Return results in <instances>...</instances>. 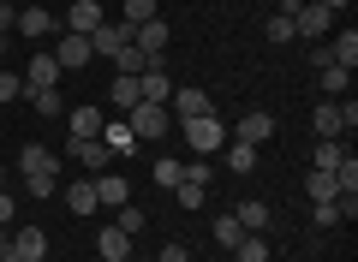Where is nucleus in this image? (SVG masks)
<instances>
[{
    "label": "nucleus",
    "instance_id": "1",
    "mask_svg": "<svg viewBox=\"0 0 358 262\" xmlns=\"http://www.w3.org/2000/svg\"><path fill=\"white\" fill-rule=\"evenodd\" d=\"M18 179H24L30 197H54V179H60V155L42 150V143H24V150H18Z\"/></svg>",
    "mask_w": 358,
    "mask_h": 262
},
{
    "label": "nucleus",
    "instance_id": "2",
    "mask_svg": "<svg viewBox=\"0 0 358 262\" xmlns=\"http://www.w3.org/2000/svg\"><path fill=\"white\" fill-rule=\"evenodd\" d=\"M173 138H185V150L209 161L215 150H227V125H221L215 113H197V119H179V125H173Z\"/></svg>",
    "mask_w": 358,
    "mask_h": 262
},
{
    "label": "nucleus",
    "instance_id": "3",
    "mask_svg": "<svg viewBox=\"0 0 358 262\" xmlns=\"http://www.w3.org/2000/svg\"><path fill=\"white\" fill-rule=\"evenodd\" d=\"M126 125H131V138H138V143H162V138H173V113L155 108V101H138V108L126 113Z\"/></svg>",
    "mask_w": 358,
    "mask_h": 262
},
{
    "label": "nucleus",
    "instance_id": "4",
    "mask_svg": "<svg viewBox=\"0 0 358 262\" xmlns=\"http://www.w3.org/2000/svg\"><path fill=\"white\" fill-rule=\"evenodd\" d=\"M42 256H48V233H42V226H13V233H6L0 262H42Z\"/></svg>",
    "mask_w": 358,
    "mask_h": 262
},
{
    "label": "nucleus",
    "instance_id": "5",
    "mask_svg": "<svg viewBox=\"0 0 358 262\" xmlns=\"http://www.w3.org/2000/svg\"><path fill=\"white\" fill-rule=\"evenodd\" d=\"M167 113H173V125H179V119H197V113H215V101H209L197 84H173V96H167Z\"/></svg>",
    "mask_w": 358,
    "mask_h": 262
},
{
    "label": "nucleus",
    "instance_id": "6",
    "mask_svg": "<svg viewBox=\"0 0 358 262\" xmlns=\"http://www.w3.org/2000/svg\"><path fill=\"white\" fill-rule=\"evenodd\" d=\"M90 48H96V54H108V60H114L120 48H131V24H126V18H102V24L90 30Z\"/></svg>",
    "mask_w": 358,
    "mask_h": 262
},
{
    "label": "nucleus",
    "instance_id": "7",
    "mask_svg": "<svg viewBox=\"0 0 358 262\" xmlns=\"http://www.w3.org/2000/svg\"><path fill=\"white\" fill-rule=\"evenodd\" d=\"M54 60H60V72H78V66L96 60V48H90V36H78V30H60V48H54Z\"/></svg>",
    "mask_w": 358,
    "mask_h": 262
},
{
    "label": "nucleus",
    "instance_id": "8",
    "mask_svg": "<svg viewBox=\"0 0 358 262\" xmlns=\"http://www.w3.org/2000/svg\"><path fill=\"white\" fill-rule=\"evenodd\" d=\"M66 155H72L78 167H90V173H102L114 155H108V143L102 138H66Z\"/></svg>",
    "mask_w": 358,
    "mask_h": 262
},
{
    "label": "nucleus",
    "instance_id": "9",
    "mask_svg": "<svg viewBox=\"0 0 358 262\" xmlns=\"http://www.w3.org/2000/svg\"><path fill=\"white\" fill-rule=\"evenodd\" d=\"M131 42H138V48L150 54V60H162V48H167V42H173V30H167V18L155 13V18H143V24L131 30Z\"/></svg>",
    "mask_w": 358,
    "mask_h": 262
},
{
    "label": "nucleus",
    "instance_id": "10",
    "mask_svg": "<svg viewBox=\"0 0 358 262\" xmlns=\"http://www.w3.org/2000/svg\"><path fill=\"white\" fill-rule=\"evenodd\" d=\"M233 138H239V143H257V150H263V143L275 138V113H263V108H251V113H245L239 125H233Z\"/></svg>",
    "mask_w": 358,
    "mask_h": 262
},
{
    "label": "nucleus",
    "instance_id": "11",
    "mask_svg": "<svg viewBox=\"0 0 358 262\" xmlns=\"http://www.w3.org/2000/svg\"><path fill=\"white\" fill-rule=\"evenodd\" d=\"M293 30H299V36H329L334 13H329V6H317V0H305V6L293 13Z\"/></svg>",
    "mask_w": 358,
    "mask_h": 262
},
{
    "label": "nucleus",
    "instance_id": "12",
    "mask_svg": "<svg viewBox=\"0 0 358 262\" xmlns=\"http://www.w3.org/2000/svg\"><path fill=\"white\" fill-rule=\"evenodd\" d=\"M90 185H96V203H108V209H126V203H131V179L108 173V167H102L96 179H90Z\"/></svg>",
    "mask_w": 358,
    "mask_h": 262
},
{
    "label": "nucleus",
    "instance_id": "13",
    "mask_svg": "<svg viewBox=\"0 0 358 262\" xmlns=\"http://www.w3.org/2000/svg\"><path fill=\"white\" fill-rule=\"evenodd\" d=\"M138 89H143V101H155V108H167V96H173V78L162 72V60H150L138 72Z\"/></svg>",
    "mask_w": 358,
    "mask_h": 262
},
{
    "label": "nucleus",
    "instance_id": "14",
    "mask_svg": "<svg viewBox=\"0 0 358 262\" xmlns=\"http://www.w3.org/2000/svg\"><path fill=\"white\" fill-rule=\"evenodd\" d=\"M102 0H72V6H66V30H78V36H90V30L102 24Z\"/></svg>",
    "mask_w": 358,
    "mask_h": 262
},
{
    "label": "nucleus",
    "instance_id": "15",
    "mask_svg": "<svg viewBox=\"0 0 358 262\" xmlns=\"http://www.w3.org/2000/svg\"><path fill=\"white\" fill-rule=\"evenodd\" d=\"M54 84H60V60L54 54H36L24 66V89H54Z\"/></svg>",
    "mask_w": 358,
    "mask_h": 262
},
{
    "label": "nucleus",
    "instance_id": "16",
    "mask_svg": "<svg viewBox=\"0 0 358 262\" xmlns=\"http://www.w3.org/2000/svg\"><path fill=\"white\" fill-rule=\"evenodd\" d=\"M102 125H108L102 108H72L66 113V131H72V138H102Z\"/></svg>",
    "mask_w": 358,
    "mask_h": 262
},
{
    "label": "nucleus",
    "instance_id": "17",
    "mask_svg": "<svg viewBox=\"0 0 358 262\" xmlns=\"http://www.w3.org/2000/svg\"><path fill=\"white\" fill-rule=\"evenodd\" d=\"M96 250H102V262H131V233L102 226V233H96Z\"/></svg>",
    "mask_w": 358,
    "mask_h": 262
},
{
    "label": "nucleus",
    "instance_id": "18",
    "mask_svg": "<svg viewBox=\"0 0 358 262\" xmlns=\"http://www.w3.org/2000/svg\"><path fill=\"white\" fill-rule=\"evenodd\" d=\"M13 30H18V36H54V13H48V6H24Z\"/></svg>",
    "mask_w": 358,
    "mask_h": 262
},
{
    "label": "nucleus",
    "instance_id": "19",
    "mask_svg": "<svg viewBox=\"0 0 358 262\" xmlns=\"http://www.w3.org/2000/svg\"><path fill=\"white\" fill-rule=\"evenodd\" d=\"M329 60L352 72V66H358V30H334V36H329Z\"/></svg>",
    "mask_w": 358,
    "mask_h": 262
},
{
    "label": "nucleus",
    "instance_id": "20",
    "mask_svg": "<svg viewBox=\"0 0 358 262\" xmlns=\"http://www.w3.org/2000/svg\"><path fill=\"white\" fill-rule=\"evenodd\" d=\"M143 101V89H138V78H114L108 84V108H120V113H131Z\"/></svg>",
    "mask_w": 358,
    "mask_h": 262
},
{
    "label": "nucleus",
    "instance_id": "21",
    "mask_svg": "<svg viewBox=\"0 0 358 262\" xmlns=\"http://www.w3.org/2000/svg\"><path fill=\"white\" fill-rule=\"evenodd\" d=\"M66 209L72 214H96L102 209V203H96V185H90V179H72V185H66Z\"/></svg>",
    "mask_w": 358,
    "mask_h": 262
},
{
    "label": "nucleus",
    "instance_id": "22",
    "mask_svg": "<svg viewBox=\"0 0 358 262\" xmlns=\"http://www.w3.org/2000/svg\"><path fill=\"white\" fill-rule=\"evenodd\" d=\"M102 143H108V155H131V150H138V138H131L126 119H108L102 125Z\"/></svg>",
    "mask_w": 358,
    "mask_h": 262
},
{
    "label": "nucleus",
    "instance_id": "23",
    "mask_svg": "<svg viewBox=\"0 0 358 262\" xmlns=\"http://www.w3.org/2000/svg\"><path fill=\"white\" fill-rule=\"evenodd\" d=\"M346 84H352V72H346V66H322V72H317L322 101H341V96H346Z\"/></svg>",
    "mask_w": 358,
    "mask_h": 262
},
{
    "label": "nucleus",
    "instance_id": "24",
    "mask_svg": "<svg viewBox=\"0 0 358 262\" xmlns=\"http://www.w3.org/2000/svg\"><path fill=\"white\" fill-rule=\"evenodd\" d=\"M305 197H310V203H334V197H341V185H334V173H322V167H310V173H305Z\"/></svg>",
    "mask_w": 358,
    "mask_h": 262
},
{
    "label": "nucleus",
    "instance_id": "25",
    "mask_svg": "<svg viewBox=\"0 0 358 262\" xmlns=\"http://www.w3.org/2000/svg\"><path fill=\"white\" fill-rule=\"evenodd\" d=\"M310 131H317V138H346V131H341V108H334V101H317Z\"/></svg>",
    "mask_w": 358,
    "mask_h": 262
},
{
    "label": "nucleus",
    "instance_id": "26",
    "mask_svg": "<svg viewBox=\"0 0 358 262\" xmlns=\"http://www.w3.org/2000/svg\"><path fill=\"white\" fill-rule=\"evenodd\" d=\"M233 221H239L245 233H263V226H268V203H257V197H245L239 209H233Z\"/></svg>",
    "mask_w": 358,
    "mask_h": 262
},
{
    "label": "nucleus",
    "instance_id": "27",
    "mask_svg": "<svg viewBox=\"0 0 358 262\" xmlns=\"http://www.w3.org/2000/svg\"><path fill=\"white\" fill-rule=\"evenodd\" d=\"M341 155H346V143H341V138H317V150H310V167L334 173V167H341Z\"/></svg>",
    "mask_w": 358,
    "mask_h": 262
},
{
    "label": "nucleus",
    "instance_id": "28",
    "mask_svg": "<svg viewBox=\"0 0 358 262\" xmlns=\"http://www.w3.org/2000/svg\"><path fill=\"white\" fill-rule=\"evenodd\" d=\"M233 262H268V238L263 233H245L239 245H233Z\"/></svg>",
    "mask_w": 358,
    "mask_h": 262
},
{
    "label": "nucleus",
    "instance_id": "29",
    "mask_svg": "<svg viewBox=\"0 0 358 262\" xmlns=\"http://www.w3.org/2000/svg\"><path fill=\"white\" fill-rule=\"evenodd\" d=\"M179 179H185V161H173V155H155V185H162V191H173Z\"/></svg>",
    "mask_w": 358,
    "mask_h": 262
},
{
    "label": "nucleus",
    "instance_id": "30",
    "mask_svg": "<svg viewBox=\"0 0 358 262\" xmlns=\"http://www.w3.org/2000/svg\"><path fill=\"white\" fill-rule=\"evenodd\" d=\"M114 66H120V78H138L143 66H150V54H143L138 42H131V48H120V54H114Z\"/></svg>",
    "mask_w": 358,
    "mask_h": 262
},
{
    "label": "nucleus",
    "instance_id": "31",
    "mask_svg": "<svg viewBox=\"0 0 358 262\" xmlns=\"http://www.w3.org/2000/svg\"><path fill=\"white\" fill-rule=\"evenodd\" d=\"M227 167H233V173H251V167H257V143H239V138H233V143H227Z\"/></svg>",
    "mask_w": 358,
    "mask_h": 262
},
{
    "label": "nucleus",
    "instance_id": "32",
    "mask_svg": "<svg viewBox=\"0 0 358 262\" xmlns=\"http://www.w3.org/2000/svg\"><path fill=\"white\" fill-rule=\"evenodd\" d=\"M114 226H120V233H131V238H138L143 226H150V214H143L138 203H126V209H114Z\"/></svg>",
    "mask_w": 358,
    "mask_h": 262
},
{
    "label": "nucleus",
    "instance_id": "33",
    "mask_svg": "<svg viewBox=\"0 0 358 262\" xmlns=\"http://www.w3.org/2000/svg\"><path fill=\"white\" fill-rule=\"evenodd\" d=\"M239 238H245V226L233 221V214H215V245H221V250H233Z\"/></svg>",
    "mask_w": 358,
    "mask_h": 262
},
{
    "label": "nucleus",
    "instance_id": "34",
    "mask_svg": "<svg viewBox=\"0 0 358 262\" xmlns=\"http://www.w3.org/2000/svg\"><path fill=\"white\" fill-rule=\"evenodd\" d=\"M203 191H209V185H197V179H179L173 197H179V209H203Z\"/></svg>",
    "mask_w": 358,
    "mask_h": 262
},
{
    "label": "nucleus",
    "instance_id": "35",
    "mask_svg": "<svg viewBox=\"0 0 358 262\" xmlns=\"http://www.w3.org/2000/svg\"><path fill=\"white\" fill-rule=\"evenodd\" d=\"M263 36H268V42H299V30H293V18H281V13H275V18L263 24Z\"/></svg>",
    "mask_w": 358,
    "mask_h": 262
},
{
    "label": "nucleus",
    "instance_id": "36",
    "mask_svg": "<svg viewBox=\"0 0 358 262\" xmlns=\"http://www.w3.org/2000/svg\"><path fill=\"white\" fill-rule=\"evenodd\" d=\"M24 96H30V108H36V113H48V119L60 113V89H24Z\"/></svg>",
    "mask_w": 358,
    "mask_h": 262
},
{
    "label": "nucleus",
    "instance_id": "37",
    "mask_svg": "<svg viewBox=\"0 0 358 262\" xmlns=\"http://www.w3.org/2000/svg\"><path fill=\"white\" fill-rule=\"evenodd\" d=\"M143 18H155V0H126V24H131V30H138V24H143Z\"/></svg>",
    "mask_w": 358,
    "mask_h": 262
},
{
    "label": "nucleus",
    "instance_id": "38",
    "mask_svg": "<svg viewBox=\"0 0 358 262\" xmlns=\"http://www.w3.org/2000/svg\"><path fill=\"white\" fill-rule=\"evenodd\" d=\"M310 226H341V203H317L310 209Z\"/></svg>",
    "mask_w": 358,
    "mask_h": 262
},
{
    "label": "nucleus",
    "instance_id": "39",
    "mask_svg": "<svg viewBox=\"0 0 358 262\" xmlns=\"http://www.w3.org/2000/svg\"><path fill=\"white\" fill-rule=\"evenodd\" d=\"M18 96H24V78H18V72H0V101H18Z\"/></svg>",
    "mask_w": 358,
    "mask_h": 262
},
{
    "label": "nucleus",
    "instance_id": "40",
    "mask_svg": "<svg viewBox=\"0 0 358 262\" xmlns=\"http://www.w3.org/2000/svg\"><path fill=\"white\" fill-rule=\"evenodd\" d=\"M334 108H341V131H352V125H358V101L346 96V101H334Z\"/></svg>",
    "mask_w": 358,
    "mask_h": 262
},
{
    "label": "nucleus",
    "instance_id": "41",
    "mask_svg": "<svg viewBox=\"0 0 358 262\" xmlns=\"http://www.w3.org/2000/svg\"><path fill=\"white\" fill-rule=\"evenodd\" d=\"M155 262H192V250H185V245H162V250H155Z\"/></svg>",
    "mask_w": 358,
    "mask_h": 262
},
{
    "label": "nucleus",
    "instance_id": "42",
    "mask_svg": "<svg viewBox=\"0 0 358 262\" xmlns=\"http://www.w3.org/2000/svg\"><path fill=\"white\" fill-rule=\"evenodd\" d=\"M0 226H18V214H13V191L0 185Z\"/></svg>",
    "mask_w": 358,
    "mask_h": 262
},
{
    "label": "nucleus",
    "instance_id": "43",
    "mask_svg": "<svg viewBox=\"0 0 358 262\" xmlns=\"http://www.w3.org/2000/svg\"><path fill=\"white\" fill-rule=\"evenodd\" d=\"M13 24H18V13H13V6H6V0H0V42L13 36Z\"/></svg>",
    "mask_w": 358,
    "mask_h": 262
},
{
    "label": "nucleus",
    "instance_id": "44",
    "mask_svg": "<svg viewBox=\"0 0 358 262\" xmlns=\"http://www.w3.org/2000/svg\"><path fill=\"white\" fill-rule=\"evenodd\" d=\"M317 6H329V13H341V6H352V0H317Z\"/></svg>",
    "mask_w": 358,
    "mask_h": 262
},
{
    "label": "nucleus",
    "instance_id": "45",
    "mask_svg": "<svg viewBox=\"0 0 358 262\" xmlns=\"http://www.w3.org/2000/svg\"><path fill=\"white\" fill-rule=\"evenodd\" d=\"M0 250H6V226H0Z\"/></svg>",
    "mask_w": 358,
    "mask_h": 262
},
{
    "label": "nucleus",
    "instance_id": "46",
    "mask_svg": "<svg viewBox=\"0 0 358 262\" xmlns=\"http://www.w3.org/2000/svg\"><path fill=\"white\" fill-rule=\"evenodd\" d=\"M0 179H6V167H0Z\"/></svg>",
    "mask_w": 358,
    "mask_h": 262
}]
</instances>
